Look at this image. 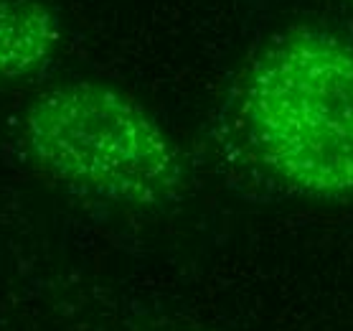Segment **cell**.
<instances>
[{"label": "cell", "instance_id": "cell-1", "mask_svg": "<svg viewBox=\"0 0 353 331\" xmlns=\"http://www.w3.org/2000/svg\"><path fill=\"white\" fill-rule=\"evenodd\" d=\"M241 120L282 184L318 199L353 196V44L307 26L277 36L247 74Z\"/></svg>", "mask_w": 353, "mask_h": 331}, {"label": "cell", "instance_id": "cell-2", "mask_svg": "<svg viewBox=\"0 0 353 331\" xmlns=\"http://www.w3.org/2000/svg\"><path fill=\"white\" fill-rule=\"evenodd\" d=\"M23 138L48 176L107 202L155 207L183 186L173 138L107 82L77 79L41 92L26 110Z\"/></svg>", "mask_w": 353, "mask_h": 331}, {"label": "cell", "instance_id": "cell-3", "mask_svg": "<svg viewBox=\"0 0 353 331\" xmlns=\"http://www.w3.org/2000/svg\"><path fill=\"white\" fill-rule=\"evenodd\" d=\"M59 44L61 23L43 0H0V84L41 72Z\"/></svg>", "mask_w": 353, "mask_h": 331}]
</instances>
